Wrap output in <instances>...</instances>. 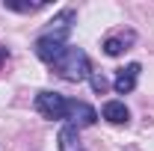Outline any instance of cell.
I'll return each mask as SVG.
<instances>
[{
    "instance_id": "cell-1",
    "label": "cell",
    "mask_w": 154,
    "mask_h": 151,
    "mask_svg": "<svg viewBox=\"0 0 154 151\" xmlns=\"http://www.w3.org/2000/svg\"><path fill=\"white\" fill-rule=\"evenodd\" d=\"M51 68H54L62 80H68V83H80V80H86V77L92 74L89 57H86L80 48H71V45H65V51L59 54V59Z\"/></svg>"
},
{
    "instance_id": "cell-2",
    "label": "cell",
    "mask_w": 154,
    "mask_h": 151,
    "mask_svg": "<svg viewBox=\"0 0 154 151\" xmlns=\"http://www.w3.org/2000/svg\"><path fill=\"white\" fill-rule=\"evenodd\" d=\"M68 98H62L59 92H51V89H45V92H38L36 95V110L45 119H68Z\"/></svg>"
},
{
    "instance_id": "cell-3",
    "label": "cell",
    "mask_w": 154,
    "mask_h": 151,
    "mask_svg": "<svg viewBox=\"0 0 154 151\" xmlns=\"http://www.w3.org/2000/svg\"><path fill=\"white\" fill-rule=\"evenodd\" d=\"M71 21H74V9H62L59 15H54V21H48V30L42 36L57 39V42H65L68 33H71Z\"/></svg>"
},
{
    "instance_id": "cell-4",
    "label": "cell",
    "mask_w": 154,
    "mask_h": 151,
    "mask_svg": "<svg viewBox=\"0 0 154 151\" xmlns=\"http://www.w3.org/2000/svg\"><path fill=\"white\" fill-rule=\"evenodd\" d=\"M139 62H131V65H125V68H119L113 77V89L119 95H128V92H134L136 89V80H139Z\"/></svg>"
},
{
    "instance_id": "cell-5",
    "label": "cell",
    "mask_w": 154,
    "mask_h": 151,
    "mask_svg": "<svg viewBox=\"0 0 154 151\" xmlns=\"http://www.w3.org/2000/svg\"><path fill=\"white\" fill-rule=\"evenodd\" d=\"M33 51H36V57L42 62H48V65H54L59 59V54L65 51V42H57V39H48V36H38L36 45H33Z\"/></svg>"
},
{
    "instance_id": "cell-6",
    "label": "cell",
    "mask_w": 154,
    "mask_h": 151,
    "mask_svg": "<svg viewBox=\"0 0 154 151\" xmlns=\"http://www.w3.org/2000/svg\"><path fill=\"white\" fill-rule=\"evenodd\" d=\"M68 122L74 128H89V125L98 122V113H95V107H89L83 101H71L68 104Z\"/></svg>"
},
{
    "instance_id": "cell-7",
    "label": "cell",
    "mask_w": 154,
    "mask_h": 151,
    "mask_svg": "<svg viewBox=\"0 0 154 151\" xmlns=\"http://www.w3.org/2000/svg\"><path fill=\"white\" fill-rule=\"evenodd\" d=\"M134 42H136V33H134V30H125V33L107 36V39H104V54H107V57H119V54H125Z\"/></svg>"
},
{
    "instance_id": "cell-8",
    "label": "cell",
    "mask_w": 154,
    "mask_h": 151,
    "mask_svg": "<svg viewBox=\"0 0 154 151\" xmlns=\"http://www.w3.org/2000/svg\"><path fill=\"white\" fill-rule=\"evenodd\" d=\"M101 116H104L110 125H128V119H131L128 107H125L122 101H107V104H104V110H101Z\"/></svg>"
},
{
    "instance_id": "cell-9",
    "label": "cell",
    "mask_w": 154,
    "mask_h": 151,
    "mask_svg": "<svg viewBox=\"0 0 154 151\" xmlns=\"http://www.w3.org/2000/svg\"><path fill=\"white\" fill-rule=\"evenodd\" d=\"M59 151H86L74 125H65V128L59 131Z\"/></svg>"
},
{
    "instance_id": "cell-10",
    "label": "cell",
    "mask_w": 154,
    "mask_h": 151,
    "mask_svg": "<svg viewBox=\"0 0 154 151\" xmlns=\"http://www.w3.org/2000/svg\"><path fill=\"white\" fill-rule=\"evenodd\" d=\"M3 6L12 9V12H38V9H45L48 3H45V0H36V3H15V0H6Z\"/></svg>"
},
{
    "instance_id": "cell-11",
    "label": "cell",
    "mask_w": 154,
    "mask_h": 151,
    "mask_svg": "<svg viewBox=\"0 0 154 151\" xmlns=\"http://www.w3.org/2000/svg\"><path fill=\"white\" fill-rule=\"evenodd\" d=\"M89 80H92V89H95L98 95H104L107 89H110V80L101 74V71H92V74H89Z\"/></svg>"
},
{
    "instance_id": "cell-12",
    "label": "cell",
    "mask_w": 154,
    "mask_h": 151,
    "mask_svg": "<svg viewBox=\"0 0 154 151\" xmlns=\"http://www.w3.org/2000/svg\"><path fill=\"white\" fill-rule=\"evenodd\" d=\"M6 57H9V51H6V48H0V62H3Z\"/></svg>"
}]
</instances>
